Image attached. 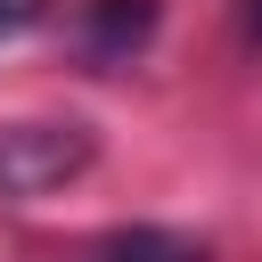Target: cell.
<instances>
[{"label": "cell", "mask_w": 262, "mask_h": 262, "mask_svg": "<svg viewBox=\"0 0 262 262\" xmlns=\"http://www.w3.org/2000/svg\"><path fill=\"white\" fill-rule=\"evenodd\" d=\"M82 164H90L82 123H16V131H0V196H49Z\"/></svg>", "instance_id": "1"}, {"label": "cell", "mask_w": 262, "mask_h": 262, "mask_svg": "<svg viewBox=\"0 0 262 262\" xmlns=\"http://www.w3.org/2000/svg\"><path fill=\"white\" fill-rule=\"evenodd\" d=\"M156 41V0H90L82 8V49L98 66H131Z\"/></svg>", "instance_id": "2"}, {"label": "cell", "mask_w": 262, "mask_h": 262, "mask_svg": "<svg viewBox=\"0 0 262 262\" xmlns=\"http://www.w3.org/2000/svg\"><path fill=\"white\" fill-rule=\"evenodd\" d=\"M90 262H205L188 237H172V229H156V221H139V229H106L98 246H90Z\"/></svg>", "instance_id": "3"}, {"label": "cell", "mask_w": 262, "mask_h": 262, "mask_svg": "<svg viewBox=\"0 0 262 262\" xmlns=\"http://www.w3.org/2000/svg\"><path fill=\"white\" fill-rule=\"evenodd\" d=\"M41 16V0H0V33H16V25H33Z\"/></svg>", "instance_id": "4"}, {"label": "cell", "mask_w": 262, "mask_h": 262, "mask_svg": "<svg viewBox=\"0 0 262 262\" xmlns=\"http://www.w3.org/2000/svg\"><path fill=\"white\" fill-rule=\"evenodd\" d=\"M254 25H262V0H254Z\"/></svg>", "instance_id": "5"}]
</instances>
